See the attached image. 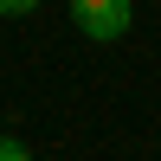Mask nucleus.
<instances>
[{
  "mask_svg": "<svg viewBox=\"0 0 161 161\" xmlns=\"http://www.w3.org/2000/svg\"><path fill=\"white\" fill-rule=\"evenodd\" d=\"M71 19H77L84 39L110 45V39H123L136 26V0H71Z\"/></svg>",
  "mask_w": 161,
  "mask_h": 161,
  "instance_id": "1",
  "label": "nucleus"
},
{
  "mask_svg": "<svg viewBox=\"0 0 161 161\" xmlns=\"http://www.w3.org/2000/svg\"><path fill=\"white\" fill-rule=\"evenodd\" d=\"M0 161H32V148H26V142H13V136H0Z\"/></svg>",
  "mask_w": 161,
  "mask_h": 161,
  "instance_id": "2",
  "label": "nucleus"
},
{
  "mask_svg": "<svg viewBox=\"0 0 161 161\" xmlns=\"http://www.w3.org/2000/svg\"><path fill=\"white\" fill-rule=\"evenodd\" d=\"M39 7V0H0V13H7V19H13V13H32Z\"/></svg>",
  "mask_w": 161,
  "mask_h": 161,
  "instance_id": "3",
  "label": "nucleus"
}]
</instances>
